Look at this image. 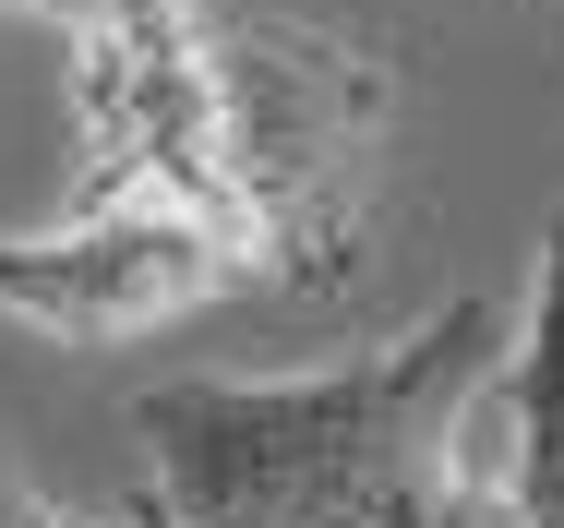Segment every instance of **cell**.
<instances>
[{
	"instance_id": "1",
	"label": "cell",
	"mask_w": 564,
	"mask_h": 528,
	"mask_svg": "<svg viewBox=\"0 0 564 528\" xmlns=\"http://www.w3.org/2000/svg\"><path fill=\"white\" fill-rule=\"evenodd\" d=\"M492 360H505V301H445L348 373L156 385L132 397L156 528H397L433 481H456V432Z\"/></svg>"
},
{
	"instance_id": "2",
	"label": "cell",
	"mask_w": 564,
	"mask_h": 528,
	"mask_svg": "<svg viewBox=\"0 0 564 528\" xmlns=\"http://www.w3.org/2000/svg\"><path fill=\"white\" fill-rule=\"evenodd\" d=\"M205 73L264 289H348L397 169V61L313 12H205Z\"/></svg>"
},
{
	"instance_id": "3",
	"label": "cell",
	"mask_w": 564,
	"mask_h": 528,
	"mask_svg": "<svg viewBox=\"0 0 564 528\" xmlns=\"http://www.w3.org/2000/svg\"><path fill=\"white\" fill-rule=\"evenodd\" d=\"M228 289H264V252H252L217 205L169 193V181L73 193L61 228L0 240V313L24 324V336H61V348L156 336V324L205 313V301H228Z\"/></svg>"
},
{
	"instance_id": "4",
	"label": "cell",
	"mask_w": 564,
	"mask_h": 528,
	"mask_svg": "<svg viewBox=\"0 0 564 528\" xmlns=\"http://www.w3.org/2000/svg\"><path fill=\"white\" fill-rule=\"evenodd\" d=\"M492 456H505V505L529 528H564V205L541 228L529 336L492 360Z\"/></svg>"
},
{
	"instance_id": "5",
	"label": "cell",
	"mask_w": 564,
	"mask_h": 528,
	"mask_svg": "<svg viewBox=\"0 0 564 528\" xmlns=\"http://www.w3.org/2000/svg\"><path fill=\"white\" fill-rule=\"evenodd\" d=\"M48 12L61 36H120V24H169V12H205V0H24Z\"/></svg>"
},
{
	"instance_id": "6",
	"label": "cell",
	"mask_w": 564,
	"mask_h": 528,
	"mask_svg": "<svg viewBox=\"0 0 564 528\" xmlns=\"http://www.w3.org/2000/svg\"><path fill=\"white\" fill-rule=\"evenodd\" d=\"M0 528H61V505H48L24 468H0Z\"/></svg>"
},
{
	"instance_id": "7",
	"label": "cell",
	"mask_w": 564,
	"mask_h": 528,
	"mask_svg": "<svg viewBox=\"0 0 564 528\" xmlns=\"http://www.w3.org/2000/svg\"><path fill=\"white\" fill-rule=\"evenodd\" d=\"M61 528H73V517H61Z\"/></svg>"
}]
</instances>
